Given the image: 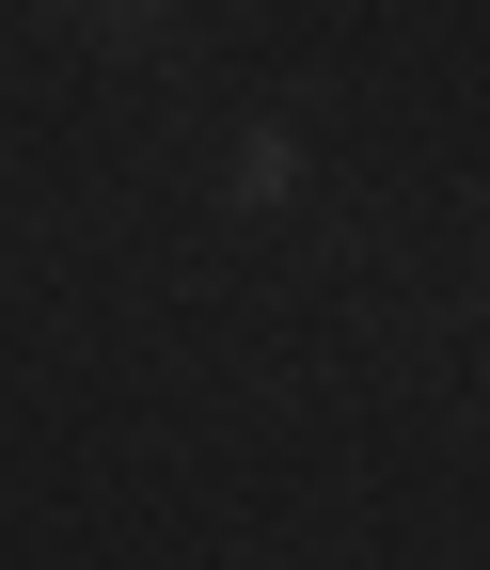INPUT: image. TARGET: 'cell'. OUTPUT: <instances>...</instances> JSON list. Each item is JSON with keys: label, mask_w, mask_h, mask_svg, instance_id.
I'll return each instance as SVG.
<instances>
[{"label": "cell", "mask_w": 490, "mask_h": 570, "mask_svg": "<svg viewBox=\"0 0 490 570\" xmlns=\"http://www.w3.org/2000/svg\"><path fill=\"white\" fill-rule=\"evenodd\" d=\"M222 206H238V223H269V206H301V127H253L238 159H222Z\"/></svg>", "instance_id": "cell-1"}]
</instances>
